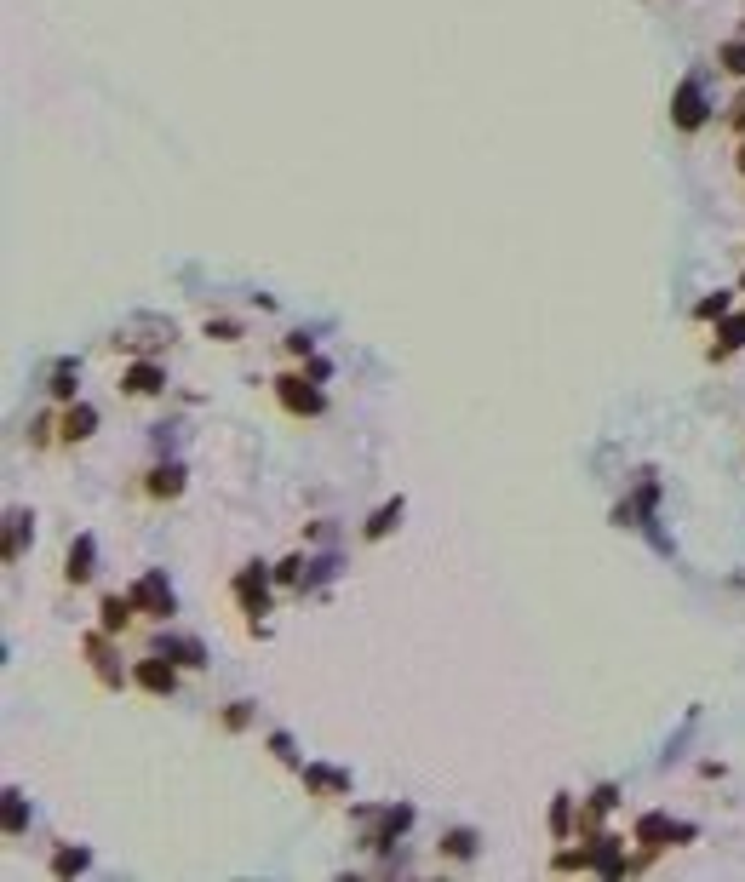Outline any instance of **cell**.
<instances>
[{"label": "cell", "mask_w": 745, "mask_h": 882, "mask_svg": "<svg viewBox=\"0 0 745 882\" xmlns=\"http://www.w3.org/2000/svg\"><path fill=\"white\" fill-rule=\"evenodd\" d=\"M676 121H683V126L699 121V92H694V86H683V98H676Z\"/></svg>", "instance_id": "1"}, {"label": "cell", "mask_w": 745, "mask_h": 882, "mask_svg": "<svg viewBox=\"0 0 745 882\" xmlns=\"http://www.w3.org/2000/svg\"><path fill=\"white\" fill-rule=\"evenodd\" d=\"M138 596H144V601H155V608H166V601H173V596H166V585H161V579H144V585H138Z\"/></svg>", "instance_id": "2"}, {"label": "cell", "mask_w": 745, "mask_h": 882, "mask_svg": "<svg viewBox=\"0 0 745 882\" xmlns=\"http://www.w3.org/2000/svg\"><path fill=\"white\" fill-rule=\"evenodd\" d=\"M144 687H173V671L166 664H144Z\"/></svg>", "instance_id": "3"}, {"label": "cell", "mask_w": 745, "mask_h": 882, "mask_svg": "<svg viewBox=\"0 0 745 882\" xmlns=\"http://www.w3.org/2000/svg\"><path fill=\"white\" fill-rule=\"evenodd\" d=\"M287 401H293V407H315L310 390H298V378H287Z\"/></svg>", "instance_id": "4"}, {"label": "cell", "mask_w": 745, "mask_h": 882, "mask_svg": "<svg viewBox=\"0 0 745 882\" xmlns=\"http://www.w3.org/2000/svg\"><path fill=\"white\" fill-rule=\"evenodd\" d=\"M87 430H92V413H87V407H80V413H69V436H87Z\"/></svg>", "instance_id": "5"}, {"label": "cell", "mask_w": 745, "mask_h": 882, "mask_svg": "<svg viewBox=\"0 0 745 882\" xmlns=\"http://www.w3.org/2000/svg\"><path fill=\"white\" fill-rule=\"evenodd\" d=\"M133 390H155V367H133Z\"/></svg>", "instance_id": "6"}]
</instances>
